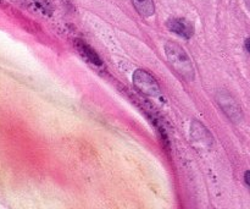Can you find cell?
<instances>
[{
	"mask_svg": "<svg viewBox=\"0 0 250 209\" xmlns=\"http://www.w3.org/2000/svg\"><path fill=\"white\" fill-rule=\"evenodd\" d=\"M249 43H250V39L249 38H247L246 39V49H247V51H250V48H249Z\"/></svg>",
	"mask_w": 250,
	"mask_h": 209,
	"instance_id": "9",
	"label": "cell"
},
{
	"mask_svg": "<svg viewBox=\"0 0 250 209\" xmlns=\"http://www.w3.org/2000/svg\"><path fill=\"white\" fill-rule=\"evenodd\" d=\"M165 53L168 59V63L175 69L176 72L180 73L187 81H192L194 78V69H193L192 60L182 46L173 42H167L165 44Z\"/></svg>",
	"mask_w": 250,
	"mask_h": 209,
	"instance_id": "1",
	"label": "cell"
},
{
	"mask_svg": "<svg viewBox=\"0 0 250 209\" xmlns=\"http://www.w3.org/2000/svg\"><path fill=\"white\" fill-rule=\"evenodd\" d=\"M249 175H250V171L247 170L246 174H244V180H246V185L249 186L250 183H249Z\"/></svg>",
	"mask_w": 250,
	"mask_h": 209,
	"instance_id": "8",
	"label": "cell"
},
{
	"mask_svg": "<svg viewBox=\"0 0 250 209\" xmlns=\"http://www.w3.org/2000/svg\"><path fill=\"white\" fill-rule=\"evenodd\" d=\"M166 26L170 31L175 32L178 36L183 37V38H190L194 33V27L190 23L188 20L181 19V17H172V19L167 20Z\"/></svg>",
	"mask_w": 250,
	"mask_h": 209,
	"instance_id": "4",
	"label": "cell"
},
{
	"mask_svg": "<svg viewBox=\"0 0 250 209\" xmlns=\"http://www.w3.org/2000/svg\"><path fill=\"white\" fill-rule=\"evenodd\" d=\"M132 2H133V6L136 7L141 16L150 17L155 12L153 0H132Z\"/></svg>",
	"mask_w": 250,
	"mask_h": 209,
	"instance_id": "7",
	"label": "cell"
},
{
	"mask_svg": "<svg viewBox=\"0 0 250 209\" xmlns=\"http://www.w3.org/2000/svg\"><path fill=\"white\" fill-rule=\"evenodd\" d=\"M133 85L139 92L148 97H158L160 94V86L156 82L155 78L148 71L142 70V69L134 71Z\"/></svg>",
	"mask_w": 250,
	"mask_h": 209,
	"instance_id": "3",
	"label": "cell"
},
{
	"mask_svg": "<svg viewBox=\"0 0 250 209\" xmlns=\"http://www.w3.org/2000/svg\"><path fill=\"white\" fill-rule=\"evenodd\" d=\"M190 135H192L193 141L199 143L203 147H210L212 146L214 141H212V136L209 132V130L204 126L203 124H200L199 121L194 120L192 122V126H190Z\"/></svg>",
	"mask_w": 250,
	"mask_h": 209,
	"instance_id": "5",
	"label": "cell"
},
{
	"mask_svg": "<svg viewBox=\"0 0 250 209\" xmlns=\"http://www.w3.org/2000/svg\"><path fill=\"white\" fill-rule=\"evenodd\" d=\"M216 100L229 120L233 122H241L243 120V112H242L241 105L231 93L227 91H219L216 93Z\"/></svg>",
	"mask_w": 250,
	"mask_h": 209,
	"instance_id": "2",
	"label": "cell"
},
{
	"mask_svg": "<svg viewBox=\"0 0 250 209\" xmlns=\"http://www.w3.org/2000/svg\"><path fill=\"white\" fill-rule=\"evenodd\" d=\"M75 46H76V49L78 50V53H80L81 55H82L83 58L88 61V63L94 64V65H97V66L103 65L102 59L99 58V55L95 53V50H93V49L90 48L87 43H84L83 41L77 39V41L75 42Z\"/></svg>",
	"mask_w": 250,
	"mask_h": 209,
	"instance_id": "6",
	"label": "cell"
}]
</instances>
